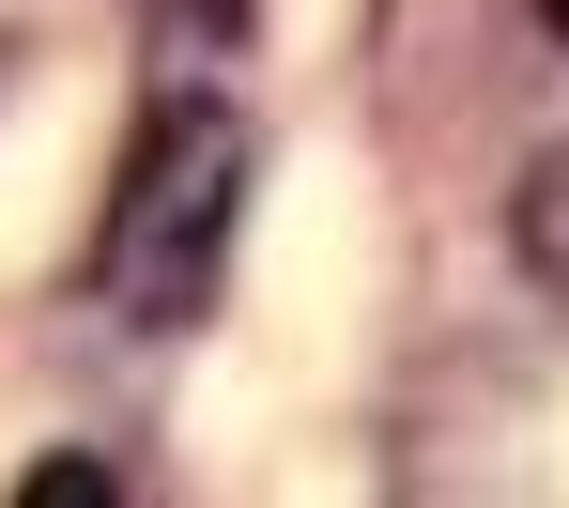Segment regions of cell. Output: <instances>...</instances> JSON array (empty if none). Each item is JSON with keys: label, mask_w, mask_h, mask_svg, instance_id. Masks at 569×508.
I'll return each mask as SVG.
<instances>
[{"label": "cell", "mask_w": 569, "mask_h": 508, "mask_svg": "<svg viewBox=\"0 0 569 508\" xmlns=\"http://www.w3.org/2000/svg\"><path fill=\"white\" fill-rule=\"evenodd\" d=\"M508 231H523V262H539V278L569 293V139L539 155V170H523V216H508Z\"/></svg>", "instance_id": "cell-2"}, {"label": "cell", "mask_w": 569, "mask_h": 508, "mask_svg": "<svg viewBox=\"0 0 569 508\" xmlns=\"http://www.w3.org/2000/svg\"><path fill=\"white\" fill-rule=\"evenodd\" d=\"M231 201H247V123H231V93H154L139 155H123V201H108V247H93V293L123 308L139 339L200 323L216 247H231Z\"/></svg>", "instance_id": "cell-1"}, {"label": "cell", "mask_w": 569, "mask_h": 508, "mask_svg": "<svg viewBox=\"0 0 569 508\" xmlns=\"http://www.w3.org/2000/svg\"><path fill=\"white\" fill-rule=\"evenodd\" d=\"M539 16H555V31H569V0H539Z\"/></svg>", "instance_id": "cell-3"}]
</instances>
